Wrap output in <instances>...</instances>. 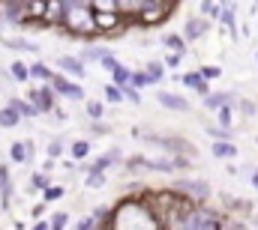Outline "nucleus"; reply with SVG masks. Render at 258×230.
<instances>
[{"label": "nucleus", "mask_w": 258, "mask_h": 230, "mask_svg": "<svg viewBox=\"0 0 258 230\" xmlns=\"http://www.w3.org/2000/svg\"><path fill=\"white\" fill-rule=\"evenodd\" d=\"M60 197H63V188H60V185H48V188H45V200H48V203H54V200H60Z\"/></svg>", "instance_id": "obj_26"}, {"label": "nucleus", "mask_w": 258, "mask_h": 230, "mask_svg": "<svg viewBox=\"0 0 258 230\" xmlns=\"http://www.w3.org/2000/svg\"><path fill=\"white\" fill-rule=\"evenodd\" d=\"M63 15H66V21H69V27H75V30H90V27H96V18H90V12L78 9V3H72V0L63 3Z\"/></svg>", "instance_id": "obj_1"}, {"label": "nucleus", "mask_w": 258, "mask_h": 230, "mask_svg": "<svg viewBox=\"0 0 258 230\" xmlns=\"http://www.w3.org/2000/svg\"><path fill=\"white\" fill-rule=\"evenodd\" d=\"M12 78H15V81H27V78H30V66L21 63V60H15V63H12Z\"/></svg>", "instance_id": "obj_15"}, {"label": "nucleus", "mask_w": 258, "mask_h": 230, "mask_svg": "<svg viewBox=\"0 0 258 230\" xmlns=\"http://www.w3.org/2000/svg\"><path fill=\"white\" fill-rule=\"evenodd\" d=\"M48 156H51V159L63 156V144H60V141H51V144H48Z\"/></svg>", "instance_id": "obj_30"}, {"label": "nucleus", "mask_w": 258, "mask_h": 230, "mask_svg": "<svg viewBox=\"0 0 258 230\" xmlns=\"http://www.w3.org/2000/svg\"><path fill=\"white\" fill-rule=\"evenodd\" d=\"M156 99H159V105L168 108V111H189V102L180 99V96H174V93H156Z\"/></svg>", "instance_id": "obj_5"}, {"label": "nucleus", "mask_w": 258, "mask_h": 230, "mask_svg": "<svg viewBox=\"0 0 258 230\" xmlns=\"http://www.w3.org/2000/svg\"><path fill=\"white\" fill-rule=\"evenodd\" d=\"M252 182H255V185H258V173H255V176H252Z\"/></svg>", "instance_id": "obj_42"}, {"label": "nucleus", "mask_w": 258, "mask_h": 230, "mask_svg": "<svg viewBox=\"0 0 258 230\" xmlns=\"http://www.w3.org/2000/svg\"><path fill=\"white\" fill-rule=\"evenodd\" d=\"M201 75H204L207 81H216V78L222 75V69H219V66H201Z\"/></svg>", "instance_id": "obj_28"}, {"label": "nucleus", "mask_w": 258, "mask_h": 230, "mask_svg": "<svg viewBox=\"0 0 258 230\" xmlns=\"http://www.w3.org/2000/svg\"><path fill=\"white\" fill-rule=\"evenodd\" d=\"M117 3L120 0H93V6L102 9V12H117Z\"/></svg>", "instance_id": "obj_27"}, {"label": "nucleus", "mask_w": 258, "mask_h": 230, "mask_svg": "<svg viewBox=\"0 0 258 230\" xmlns=\"http://www.w3.org/2000/svg\"><path fill=\"white\" fill-rule=\"evenodd\" d=\"M3 45H6V48H18V51H33V54L39 51L33 42H27V39H15V36H3Z\"/></svg>", "instance_id": "obj_10"}, {"label": "nucleus", "mask_w": 258, "mask_h": 230, "mask_svg": "<svg viewBox=\"0 0 258 230\" xmlns=\"http://www.w3.org/2000/svg\"><path fill=\"white\" fill-rule=\"evenodd\" d=\"M87 185H90V188L105 185V171H90V176H87Z\"/></svg>", "instance_id": "obj_23"}, {"label": "nucleus", "mask_w": 258, "mask_h": 230, "mask_svg": "<svg viewBox=\"0 0 258 230\" xmlns=\"http://www.w3.org/2000/svg\"><path fill=\"white\" fill-rule=\"evenodd\" d=\"M123 93H126V99H129V102H135V105L141 102V96H138V90H135V87H129V84H126V87H123Z\"/></svg>", "instance_id": "obj_34"}, {"label": "nucleus", "mask_w": 258, "mask_h": 230, "mask_svg": "<svg viewBox=\"0 0 258 230\" xmlns=\"http://www.w3.org/2000/svg\"><path fill=\"white\" fill-rule=\"evenodd\" d=\"M183 230H219V227L213 224V218H207V215H195Z\"/></svg>", "instance_id": "obj_12"}, {"label": "nucleus", "mask_w": 258, "mask_h": 230, "mask_svg": "<svg viewBox=\"0 0 258 230\" xmlns=\"http://www.w3.org/2000/svg\"><path fill=\"white\" fill-rule=\"evenodd\" d=\"M9 200H12V179H9V168L0 165V206L9 209Z\"/></svg>", "instance_id": "obj_4"}, {"label": "nucleus", "mask_w": 258, "mask_h": 230, "mask_svg": "<svg viewBox=\"0 0 258 230\" xmlns=\"http://www.w3.org/2000/svg\"><path fill=\"white\" fill-rule=\"evenodd\" d=\"M201 9L210 12V15H216V0H201Z\"/></svg>", "instance_id": "obj_37"}, {"label": "nucleus", "mask_w": 258, "mask_h": 230, "mask_svg": "<svg viewBox=\"0 0 258 230\" xmlns=\"http://www.w3.org/2000/svg\"><path fill=\"white\" fill-rule=\"evenodd\" d=\"M30 185H36V188H48V179H45V176H33Z\"/></svg>", "instance_id": "obj_38"}, {"label": "nucleus", "mask_w": 258, "mask_h": 230, "mask_svg": "<svg viewBox=\"0 0 258 230\" xmlns=\"http://www.w3.org/2000/svg\"><path fill=\"white\" fill-rule=\"evenodd\" d=\"M162 42H165L168 48H174L177 54H183V51H186V45H183V36H174V33H168V36H165Z\"/></svg>", "instance_id": "obj_19"}, {"label": "nucleus", "mask_w": 258, "mask_h": 230, "mask_svg": "<svg viewBox=\"0 0 258 230\" xmlns=\"http://www.w3.org/2000/svg\"><path fill=\"white\" fill-rule=\"evenodd\" d=\"M66 224H69V215H66V212L51 215V230H66Z\"/></svg>", "instance_id": "obj_24"}, {"label": "nucleus", "mask_w": 258, "mask_h": 230, "mask_svg": "<svg viewBox=\"0 0 258 230\" xmlns=\"http://www.w3.org/2000/svg\"><path fill=\"white\" fill-rule=\"evenodd\" d=\"M219 123H222V129H228V126H231V111H228V105H225V108H219Z\"/></svg>", "instance_id": "obj_31"}, {"label": "nucleus", "mask_w": 258, "mask_h": 230, "mask_svg": "<svg viewBox=\"0 0 258 230\" xmlns=\"http://www.w3.org/2000/svg\"><path fill=\"white\" fill-rule=\"evenodd\" d=\"M219 18H222V27H225V30L234 36V33H237V30H234V27H237V18H234V6H231V3H228V6H222Z\"/></svg>", "instance_id": "obj_9"}, {"label": "nucleus", "mask_w": 258, "mask_h": 230, "mask_svg": "<svg viewBox=\"0 0 258 230\" xmlns=\"http://www.w3.org/2000/svg\"><path fill=\"white\" fill-rule=\"evenodd\" d=\"M225 230H243V227H237V224H225Z\"/></svg>", "instance_id": "obj_41"}, {"label": "nucleus", "mask_w": 258, "mask_h": 230, "mask_svg": "<svg viewBox=\"0 0 258 230\" xmlns=\"http://www.w3.org/2000/svg\"><path fill=\"white\" fill-rule=\"evenodd\" d=\"M111 162H114V153H111V156H102V159H96V162H93V168H90V171H105V168H108V165H111Z\"/></svg>", "instance_id": "obj_29"}, {"label": "nucleus", "mask_w": 258, "mask_h": 230, "mask_svg": "<svg viewBox=\"0 0 258 230\" xmlns=\"http://www.w3.org/2000/svg\"><path fill=\"white\" fill-rule=\"evenodd\" d=\"M54 93H57V90H36V93H30L27 99H30V105H36L39 111H51V108H54Z\"/></svg>", "instance_id": "obj_3"}, {"label": "nucleus", "mask_w": 258, "mask_h": 230, "mask_svg": "<svg viewBox=\"0 0 258 230\" xmlns=\"http://www.w3.org/2000/svg\"><path fill=\"white\" fill-rule=\"evenodd\" d=\"M183 81H186L189 87H195L198 93H207V78H204L201 72H189V75H183Z\"/></svg>", "instance_id": "obj_13"}, {"label": "nucleus", "mask_w": 258, "mask_h": 230, "mask_svg": "<svg viewBox=\"0 0 258 230\" xmlns=\"http://www.w3.org/2000/svg\"><path fill=\"white\" fill-rule=\"evenodd\" d=\"M30 75H33V78H42V81H54V75H51V69H48L45 63H33V66H30Z\"/></svg>", "instance_id": "obj_16"}, {"label": "nucleus", "mask_w": 258, "mask_h": 230, "mask_svg": "<svg viewBox=\"0 0 258 230\" xmlns=\"http://www.w3.org/2000/svg\"><path fill=\"white\" fill-rule=\"evenodd\" d=\"M213 156L216 159H234L237 156V147L231 141H213Z\"/></svg>", "instance_id": "obj_8"}, {"label": "nucleus", "mask_w": 258, "mask_h": 230, "mask_svg": "<svg viewBox=\"0 0 258 230\" xmlns=\"http://www.w3.org/2000/svg\"><path fill=\"white\" fill-rule=\"evenodd\" d=\"M33 230H51V224H45V221H36V224H33Z\"/></svg>", "instance_id": "obj_39"}, {"label": "nucleus", "mask_w": 258, "mask_h": 230, "mask_svg": "<svg viewBox=\"0 0 258 230\" xmlns=\"http://www.w3.org/2000/svg\"><path fill=\"white\" fill-rule=\"evenodd\" d=\"M57 66H60V69H66L72 78H84V63H81V60H75V57H57Z\"/></svg>", "instance_id": "obj_7"}, {"label": "nucleus", "mask_w": 258, "mask_h": 230, "mask_svg": "<svg viewBox=\"0 0 258 230\" xmlns=\"http://www.w3.org/2000/svg\"><path fill=\"white\" fill-rule=\"evenodd\" d=\"M204 30H207V21H198V18L186 21V39H198Z\"/></svg>", "instance_id": "obj_14"}, {"label": "nucleus", "mask_w": 258, "mask_h": 230, "mask_svg": "<svg viewBox=\"0 0 258 230\" xmlns=\"http://www.w3.org/2000/svg\"><path fill=\"white\" fill-rule=\"evenodd\" d=\"M144 72H147V81H150V84H159V81L165 78V75H162V63H147Z\"/></svg>", "instance_id": "obj_17"}, {"label": "nucleus", "mask_w": 258, "mask_h": 230, "mask_svg": "<svg viewBox=\"0 0 258 230\" xmlns=\"http://www.w3.org/2000/svg\"><path fill=\"white\" fill-rule=\"evenodd\" d=\"M9 105H15V108H18V114H21V117H33V114H36V111H39L36 105H24L21 99H12Z\"/></svg>", "instance_id": "obj_20"}, {"label": "nucleus", "mask_w": 258, "mask_h": 230, "mask_svg": "<svg viewBox=\"0 0 258 230\" xmlns=\"http://www.w3.org/2000/svg\"><path fill=\"white\" fill-rule=\"evenodd\" d=\"M72 156H75V159L90 156V144H87V141H75V144H72Z\"/></svg>", "instance_id": "obj_22"}, {"label": "nucleus", "mask_w": 258, "mask_h": 230, "mask_svg": "<svg viewBox=\"0 0 258 230\" xmlns=\"http://www.w3.org/2000/svg\"><path fill=\"white\" fill-rule=\"evenodd\" d=\"M123 96H126V93H123L120 87H114V84L105 87V99H108V102H123Z\"/></svg>", "instance_id": "obj_21"}, {"label": "nucleus", "mask_w": 258, "mask_h": 230, "mask_svg": "<svg viewBox=\"0 0 258 230\" xmlns=\"http://www.w3.org/2000/svg\"><path fill=\"white\" fill-rule=\"evenodd\" d=\"M18 123H21V114H18V108H15V105L0 108V126H3V129H15Z\"/></svg>", "instance_id": "obj_6"}, {"label": "nucleus", "mask_w": 258, "mask_h": 230, "mask_svg": "<svg viewBox=\"0 0 258 230\" xmlns=\"http://www.w3.org/2000/svg\"><path fill=\"white\" fill-rule=\"evenodd\" d=\"M180 60H183V54H177V51H174V54H168L165 66H171V69H174V66H180Z\"/></svg>", "instance_id": "obj_36"}, {"label": "nucleus", "mask_w": 258, "mask_h": 230, "mask_svg": "<svg viewBox=\"0 0 258 230\" xmlns=\"http://www.w3.org/2000/svg\"><path fill=\"white\" fill-rule=\"evenodd\" d=\"M90 227H93V218H87V221H84V224H81L78 230H90Z\"/></svg>", "instance_id": "obj_40"}, {"label": "nucleus", "mask_w": 258, "mask_h": 230, "mask_svg": "<svg viewBox=\"0 0 258 230\" xmlns=\"http://www.w3.org/2000/svg\"><path fill=\"white\" fill-rule=\"evenodd\" d=\"M111 75H114V81H117V84H120V87H126L129 81H132V72H129V69H123V66H120V63H117V66H114V69H111Z\"/></svg>", "instance_id": "obj_18"}, {"label": "nucleus", "mask_w": 258, "mask_h": 230, "mask_svg": "<svg viewBox=\"0 0 258 230\" xmlns=\"http://www.w3.org/2000/svg\"><path fill=\"white\" fill-rule=\"evenodd\" d=\"M54 90H57V96H63V99H75V102H81L84 99V90L78 87V84H72L69 78H63V75H54Z\"/></svg>", "instance_id": "obj_2"}, {"label": "nucleus", "mask_w": 258, "mask_h": 230, "mask_svg": "<svg viewBox=\"0 0 258 230\" xmlns=\"http://www.w3.org/2000/svg\"><path fill=\"white\" fill-rule=\"evenodd\" d=\"M27 147H30V144H12V159H15V162H24V159H27Z\"/></svg>", "instance_id": "obj_25"}, {"label": "nucleus", "mask_w": 258, "mask_h": 230, "mask_svg": "<svg viewBox=\"0 0 258 230\" xmlns=\"http://www.w3.org/2000/svg\"><path fill=\"white\" fill-rule=\"evenodd\" d=\"M228 99H231V96H225V93H207V96H204V105L213 108V111H219V108L228 105Z\"/></svg>", "instance_id": "obj_11"}, {"label": "nucleus", "mask_w": 258, "mask_h": 230, "mask_svg": "<svg viewBox=\"0 0 258 230\" xmlns=\"http://www.w3.org/2000/svg\"><path fill=\"white\" fill-rule=\"evenodd\" d=\"M87 114L93 117V120H99V117H102V105H99V102H90V105H87Z\"/></svg>", "instance_id": "obj_33"}, {"label": "nucleus", "mask_w": 258, "mask_h": 230, "mask_svg": "<svg viewBox=\"0 0 258 230\" xmlns=\"http://www.w3.org/2000/svg\"><path fill=\"white\" fill-rule=\"evenodd\" d=\"M180 188H192V191H201V194L207 191V185H204V182H180Z\"/></svg>", "instance_id": "obj_35"}, {"label": "nucleus", "mask_w": 258, "mask_h": 230, "mask_svg": "<svg viewBox=\"0 0 258 230\" xmlns=\"http://www.w3.org/2000/svg\"><path fill=\"white\" fill-rule=\"evenodd\" d=\"M132 84H135V87H144V84H150V81H147V72H132Z\"/></svg>", "instance_id": "obj_32"}]
</instances>
